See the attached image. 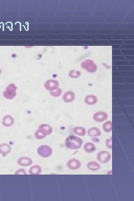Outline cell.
<instances>
[{
  "label": "cell",
  "instance_id": "obj_1",
  "mask_svg": "<svg viewBox=\"0 0 134 201\" xmlns=\"http://www.w3.org/2000/svg\"><path fill=\"white\" fill-rule=\"evenodd\" d=\"M83 140L76 136H70L65 140V145L67 148L71 149H77L81 147Z\"/></svg>",
  "mask_w": 134,
  "mask_h": 201
},
{
  "label": "cell",
  "instance_id": "obj_2",
  "mask_svg": "<svg viewBox=\"0 0 134 201\" xmlns=\"http://www.w3.org/2000/svg\"><path fill=\"white\" fill-rule=\"evenodd\" d=\"M82 68L87 72H95L97 70V66L93 60H87L81 63Z\"/></svg>",
  "mask_w": 134,
  "mask_h": 201
},
{
  "label": "cell",
  "instance_id": "obj_3",
  "mask_svg": "<svg viewBox=\"0 0 134 201\" xmlns=\"http://www.w3.org/2000/svg\"><path fill=\"white\" fill-rule=\"evenodd\" d=\"M17 88L14 84H9L3 92V95L5 98L8 100H11L14 98L16 95Z\"/></svg>",
  "mask_w": 134,
  "mask_h": 201
},
{
  "label": "cell",
  "instance_id": "obj_4",
  "mask_svg": "<svg viewBox=\"0 0 134 201\" xmlns=\"http://www.w3.org/2000/svg\"><path fill=\"white\" fill-rule=\"evenodd\" d=\"M111 155L110 153L106 151H102L97 154V158L100 163H108L111 159Z\"/></svg>",
  "mask_w": 134,
  "mask_h": 201
},
{
  "label": "cell",
  "instance_id": "obj_5",
  "mask_svg": "<svg viewBox=\"0 0 134 201\" xmlns=\"http://www.w3.org/2000/svg\"><path fill=\"white\" fill-rule=\"evenodd\" d=\"M38 154L43 157L50 156L52 153V150L50 147L46 145L40 147L38 149Z\"/></svg>",
  "mask_w": 134,
  "mask_h": 201
},
{
  "label": "cell",
  "instance_id": "obj_6",
  "mask_svg": "<svg viewBox=\"0 0 134 201\" xmlns=\"http://www.w3.org/2000/svg\"><path fill=\"white\" fill-rule=\"evenodd\" d=\"M108 117V114L103 112H96L93 115L94 120L98 122H101L107 120Z\"/></svg>",
  "mask_w": 134,
  "mask_h": 201
},
{
  "label": "cell",
  "instance_id": "obj_7",
  "mask_svg": "<svg viewBox=\"0 0 134 201\" xmlns=\"http://www.w3.org/2000/svg\"><path fill=\"white\" fill-rule=\"evenodd\" d=\"M81 165L80 161L74 158L70 159L67 163V166L68 168L72 170L78 169Z\"/></svg>",
  "mask_w": 134,
  "mask_h": 201
},
{
  "label": "cell",
  "instance_id": "obj_8",
  "mask_svg": "<svg viewBox=\"0 0 134 201\" xmlns=\"http://www.w3.org/2000/svg\"><path fill=\"white\" fill-rule=\"evenodd\" d=\"M59 86V83L57 80H49L45 82V87L47 89L49 90H53L57 89Z\"/></svg>",
  "mask_w": 134,
  "mask_h": 201
},
{
  "label": "cell",
  "instance_id": "obj_9",
  "mask_svg": "<svg viewBox=\"0 0 134 201\" xmlns=\"http://www.w3.org/2000/svg\"><path fill=\"white\" fill-rule=\"evenodd\" d=\"M75 94L70 91L65 92L63 96V100L65 103H71L75 100Z\"/></svg>",
  "mask_w": 134,
  "mask_h": 201
},
{
  "label": "cell",
  "instance_id": "obj_10",
  "mask_svg": "<svg viewBox=\"0 0 134 201\" xmlns=\"http://www.w3.org/2000/svg\"><path fill=\"white\" fill-rule=\"evenodd\" d=\"M84 102L88 105H93L96 104L97 102V98L96 96L93 95H90L86 96Z\"/></svg>",
  "mask_w": 134,
  "mask_h": 201
},
{
  "label": "cell",
  "instance_id": "obj_11",
  "mask_svg": "<svg viewBox=\"0 0 134 201\" xmlns=\"http://www.w3.org/2000/svg\"><path fill=\"white\" fill-rule=\"evenodd\" d=\"M40 129H42V131H39L40 132H43L42 134L44 136L49 135L52 133V128L50 126L47 124H43L40 127Z\"/></svg>",
  "mask_w": 134,
  "mask_h": 201
},
{
  "label": "cell",
  "instance_id": "obj_12",
  "mask_svg": "<svg viewBox=\"0 0 134 201\" xmlns=\"http://www.w3.org/2000/svg\"><path fill=\"white\" fill-rule=\"evenodd\" d=\"M88 134L91 137L100 136L101 135V132L98 128L93 127L88 130Z\"/></svg>",
  "mask_w": 134,
  "mask_h": 201
},
{
  "label": "cell",
  "instance_id": "obj_13",
  "mask_svg": "<svg viewBox=\"0 0 134 201\" xmlns=\"http://www.w3.org/2000/svg\"><path fill=\"white\" fill-rule=\"evenodd\" d=\"M14 120L10 115H6L3 119V124L6 127H9L13 125Z\"/></svg>",
  "mask_w": 134,
  "mask_h": 201
},
{
  "label": "cell",
  "instance_id": "obj_14",
  "mask_svg": "<svg viewBox=\"0 0 134 201\" xmlns=\"http://www.w3.org/2000/svg\"><path fill=\"white\" fill-rule=\"evenodd\" d=\"M84 150L88 153H92L94 152L96 149V146L91 142H87L84 146Z\"/></svg>",
  "mask_w": 134,
  "mask_h": 201
},
{
  "label": "cell",
  "instance_id": "obj_15",
  "mask_svg": "<svg viewBox=\"0 0 134 201\" xmlns=\"http://www.w3.org/2000/svg\"><path fill=\"white\" fill-rule=\"evenodd\" d=\"M87 168L88 169L94 171H97L101 168L100 165L95 161H91L88 163L87 164Z\"/></svg>",
  "mask_w": 134,
  "mask_h": 201
},
{
  "label": "cell",
  "instance_id": "obj_16",
  "mask_svg": "<svg viewBox=\"0 0 134 201\" xmlns=\"http://www.w3.org/2000/svg\"><path fill=\"white\" fill-rule=\"evenodd\" d=\"M10 151V147L8 144H2L0 145V153L6 155Z\"/></svg>",
  "mask_w": 134,
  "mask_h": 201
},
{
  "label": "cell",
  "instance_id": "obj_17",
  "mask_svg": "<svg viewBox=\"0 0 134 201\" xmlns=\"http://www.w3.org/2000/svg\"><path fill=\"white\" fill-rule=\"evenodd\" d=\"M73 132L76 135L80 136H84L86 135L85 128L82 127H76L73 128Z\"/></svg>",
  "mask_w": 134,
  "mask_h": 201
},
{
  "label": "cell",
  "instance_id": "obj_18",
  "mask_svg": "<svg viewBox=\"0 0 134 201\" xmlns=\"http://www.w3.org/2000/svg\"><path fill=\"white\" fill-rule=\"evenodd\" d=\"M103 129L106 132H109L112 130V124L111 121H108L104 123L103 126Z\"/></svg>",
  "mask_w": 134,
  "mask_h": 201
},
{
  "label": "cell",
  "instance_id": "obj_19",
  "mask_svg": "<svg viewBox=\"0 0 134 201\" xmlns=\"http://www.w3.org/2000/svg\"><path fill=\"white\" fill-rule=\"evenodd\" d=\"M61 92H62V91L61 89L57 88V89L52 90L50 93L52 96H55V97H57L61 95Z\"/></svg>",
  "mask_w": 134,
  "mask_h": 201
},
{
  "label": "cell",
  "instance_id": "obj_20",
  "mask_svg": "<svg viewBox=\"0 0 134 201\" xmlns=\"http://www.w3.org/2000/svg\"><path fill=\"white\" fill-rule=\"evenodd\" d=\"M80 72L79 71L72 70L69 72V76L72 78H77L80 77Z\"/></svg>",
  "mask_w": 134,
  "mask_h": 201
},
{
  "label": "cell",
  "instance_id": "obj_21",
  "mask_svg": "<svg viewBox=\"0 0 134 201\" xmlns=\"http://www.w3.org/2000/svg\"><path fill=\"white\" fill-rule=\"evenodd\" d=\"M112 137L110 138L107 139L106 141V145L107 147L109 149H112Z\"/></svg>",
  "mask_w": 134,
  "mask_h": 201
},
{
  "label": "cell",
  "instance_id": "obj_22",
  "mask_svg": "<svg viewBox=\"0 0 134 201\" xmlns=\"http://www.w3.org/2000/svg\"><path fill=\"white\" fill-rule=\"evenodd\" d=\"M1 69H0V74H1Z\"/></svg>",
  "mask_w": 134,
  "mask_h": 201
}]
</instances>
